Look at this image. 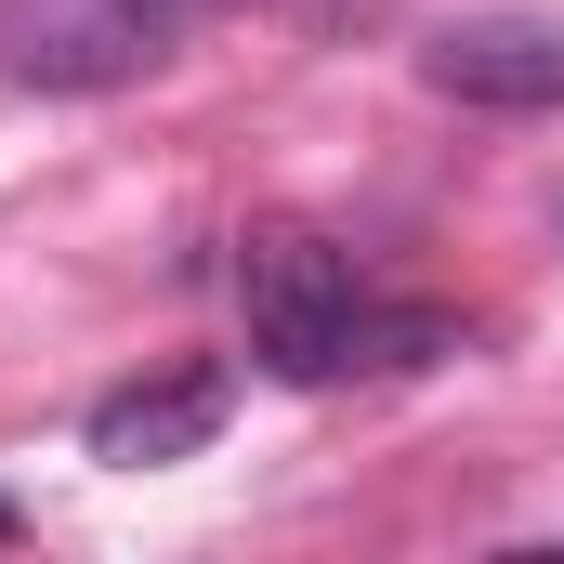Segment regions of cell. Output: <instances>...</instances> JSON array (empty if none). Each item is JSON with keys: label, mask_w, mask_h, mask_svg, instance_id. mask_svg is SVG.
Here are the masks:
<instances>
[{"label": "cell", "mask_w": 564, "mask_h": 564, "mask_svg": "<svg viewBox=\"0 0 564 564\" xmlns=\"http://www.w3.org/2000/svg\"><path fill=\"white\" fill-rule=\"evenodd\" d=\"M237 315H250V355L276 381H341L355 368V315H368L355 250L328 224H250L237 237Z\"/></svg>", "instance_id": "cell-1"}, {"label": "cell", "mask_w": 564, "mask_h": 564, "mask_svg": "<svg viewBox=\"0 0 564 564\" xmlns=\"http://www.w3.org/2000/svg\"><path fill=\"white\" fill-rule=\"evenodd\" d=\"M158 13H210V0H158Z\"/></svg>", "instance_id": "cell-5"}, {"label": "cell", "mask_w": 564, "mask_h": 564, "mask_svg": "<svg viewBox=\"0 0 564 564\" xmlns=\"http://www.w3.org/2000/svg\"><path fill=\"white\" fill-rule=\"evenodd\" d=\"M421 79L446 106H499V119L564 106V26L552 13H459V26L421 40Z\"/></svg>", "instance_id": "cell-3"}, {"label": "cell", "mask_w": 564, "mask_h": 564, "mask_svg": "<svg viewBox=\"0 0 564 564\" xmlns=\"http://www.w3.org/2000/svg\"><path fill=\"white\" fill-rule=\"evenodd\" d=\"M171 13L158 0H0V79L26 93H119L158 66Z\"/></svg>", "instance_id": "cell-2"}, {"label": "cell", "mask_w": 564, "mask_h": 564, "mask_svg": "<svg viewBox=\"0 0 564 564\" xmlns=\"http://www.w3.org/2000/svg\"><path fill=\"white\" fill-rule=\"evenodd\" d=\"M224 408H237L224 368H158V381H132V394L93 408V459L106 473H171V459H197L224 433Z\"/></svg>", "instance_id": "cell-4"}, {"label": "cell", "mask_w": 564, "mask_h": 564, "mask_svg": "<svg viewBox=\"0 0 564 564\" xmlns=\"http://www.w3.org/2000/svg\"><path fill=\"white\" fill-rule=\"evenodd\" d=\"M0 539H13V499H0Z\"/></svg>", "instance_id": "cell-6"}]
</instances>
